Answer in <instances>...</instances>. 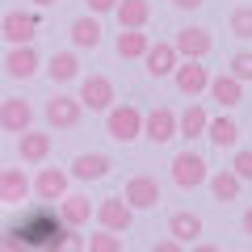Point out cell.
<instances>
[{
	"label": "cell",
	"instance_id": "obj_1",
	"mask_svg": "<svg viewBox=\"0 0 252 252\" xmlns=\"http://www.w3.org/2000/svg\"><path fill=\"white\" fill-rule=\"evenodd\" d=\"M105 135L118 139V143H135L143 139V109L122 101V105H109L105 109Z\"/></svg>",
	"mask_w": 252,
	"mask_h": 252
},
{
	"label": "cell",
	"instance_id": "obj_2",
	"mask_svg": "<svg viewBox=\"0 0 252 252\" xmlns=\"http://www.w3.org/2000/svg\"><path fill=\"white\" fill-rule=\"evenodd\" d=\"M122 202L135 210V215H139V210H156V206H160V181L147 177V172L130 177V181H126V189H122Z\"/></svg>",
	"mask_w": 252,
	"mask_h": 252
},
{
	"label": "cell",
	"instance_id": "obj_3",
	"mask_svg": "<svg viewBox=\"0 0 252 252\" xmlns=\"http://www.w3.org/2000/svg\"><path fill=\"white\" fill-rule=\"evenodd\" d=\"M172 80H177V93H181V97H202L206 84H210V72L202 67V59H177Z\"/></svg>",
	"mask_w": 252,
	"mask_h": 252
},
{
	"label": "cell",
	"instance_id": "obj_4",
	"mask_svg": "<svg viewBox=\"0 0 252 252\" xmlns=\"http://www.w3.org/2000/svg\"><path fill=\"white\" fill-rule=\"evenodd\" d=\"M206 177H210V168H206V160H202L198 152H181V156H172V181H177L181 189H198V185H206Z\"/></svg>",
	"mask_w": 252,
	"mask_h": 252
},
{
	"label": "cell",
	"instance_id": "obj_5",
	"mask_svg": "<svg viewBox=\"0 0 252 252\" xmlns=\"http://www.w3.org/2000/svg\"><path fill=\"white\" fill-rule=\"evenodd\" d=\"M0 34H4V42L17 46V42H34L38 38V13H26V9H13L0 17Z\"/></svg>",
	"mask_w": 252,
	"mask_h": 252
},
{
	"label": "cell",
	"instance_id": "obj_6",
	"mask_svg": "<svg viewBox=\"0 0 252 252\" xmlns=\"http://www.w3.org/2000/svg\"><path fill=\"white\" fill-rule=\"evenodd\" d=\"M172 46H177L181 59H206L215 51V38H210L206 26H185V30H177V42Z\"/></svg>",
	"mask_w": 252,
	"mask_h": 252
},
{
	"label": "cell",
	"instance_id": "obj_7",
	"mask_svg": "<svg viewBox=\"0 0 252 252\" xmlns=\"http://www.w3.org/2000/svg\"><path fill=\"white\" fill-rule=\"evenodd\" d=\"M76 101H80L84 109H93V114H105V109L114 105V84H109V76H84Z\"/></svg>",
	"mask_w": 252,
	"mask_h": 252
},
{
	"label": "cell",
	"instance_id": "obj_8",
	"mask_svg": "<svg viewBox=\"0 0 252 252\" xmlns=\"http://www.w3.org/2000/svg\"><path fill=\"white\" fill-rule=\"evenodd\" d=\"M143 135L152 139L156 147H160V143H172V139H177V114H172L168 105L147 109V114H143Z\"/></svg>",
	"mask_w": 252,
	"mask_h": 252
},
{
	"label": "cell",
	"instance_id": "obj_9",
	"mask_svg": "<svg viewBox=\"0 0 252 252\" xmlns=\"http://www.w3.org/2000/svg\"><path fill=\"white\" fill-rule=\"evenodd\" d=\"M206 93H210V101H219L223 109H235V105H244V101H248V89H244V80H235L231 72L210 76Z\"/></svg>",
	"mask_w": 252,
	"mask_h": 252
},
{
	"label": "cell",
	"instance_id": "obj_10",
	"mask_svg": "<svg viewBox=\"0 0 252 252\" xmlns=\"http://www.w3.org/2000/svg\"><path fill=\"white\" fill-rule=\"evenodd\" d=\"M80 114H84V105L76 97H55V101H46V126H55V130H72V126H80Z\"/></svg>",
	"mask_w": 252,
	"mask_h": 252
},
{
	"label": "cell",
	"instance_id": "obj_11",
	"mask_svg": "<svg viewBox=\"0 0 252 252\" xmlns=\"http://www.w3.org/2000/svg\"><path fill=\"white\" fill-rule=\"evenodd\" d=\"M38 51H34V42H17V46H9V55H4V72L13 76V80H30V76L38 72Z\"/></svg>",
	"mask_w": 252,
	"mask_h": 252
},
{
	"label": "cell",
	"instance_id": "obj_12",
	"mask_svg": "<svg viewBox=\"0 0 252 252\" xmlns=\"http://www.w3.org/2000/svg\"><path fill=\"white\" fill-rule=\"evenodd\" d=\"M97 223L105 227V231H118V235H122V231L135 227V210L126 206L122 198H105V202L97 206Z\"/></svg>",
	"mask_w": 252,
	"mask_h": 252
},
{
	"label": "cell",
	"instance_id": "obj_13",
	"mask_svg": "<svg viewBox=\"0 0 252 252\" xmlns=\"http://www.w3.org/2000/svg\"><path fill=\"white\" fill-rule=\"evenodd\" d=\"M26 126H34V105H30L26 97L0 101V130H13V135H21Z\"/></svg>",
	"mask_w": 252,
	"mask_h": 252
},
{
	"label": "cell",
	"instance_id": "obj_14",
	"mask_svg": "<svg viewBox=\"0 0 252 252\" xmlns=\"http://www.w3.org/2000/svg\"><path fill=\"white\" fill-rule=\"evenodd\" d=\"M177 46L172 42H147V51H143V67H147V76H172V67H177Z\"/></svg>",
	"mask_w": 252,
	"mask_h": 252
},
{
	"label": "cell",
	"instance_id": "obj_15",
	"mask_svg": "<svg viewBox=\"0 0 252 252\" xmlns=\"http://www.w3.org/2000/svg\"><path fill=\"white\" fill-rule=\"evenodd\" d=\"M30 198L26 168H0V206H21Z\"/></svg>",
	"mask_w": 252,
	"mask_h": 252
},
{
	"label": "cell",
	"instance_id": "obj_16",
	"mask_svg": "<svg viewBox=\"0 0 252 252\" xmlns=\"http://www.w3.org/2000/svg\"><path fill=\"white\" fill-rule=\"evenodd\" d=\"M67 181L72 177H67L63 168H42L34 181H30V193H38L42 202H59L63 193H67Z\"/></svg>",
	"mask_w": 252,
	"mask_h": 252
},
{
	"label": "cell",
	"instance_id": "obj_17",
	"mask_svg": "<svg viewBox=\"0 0 252 252\" xmlns=\"http://www.w3.org/2000/svg\"><path fill=\"white\" fill-rule=\"evenodd\" d=\"M59 219L67 231H76V227H84L93 219V202L84 198V193H63L59 198Z\"/></svg>",
	"mask_w": 252,
	"mask_h": 252
},
{
	"label": "cell",
	"instance_id": "obj_18",
	"mask_svg": "<svg viewBox=\"0 0 252 252\" xmlns=\"http://www.w3.org/2000/svg\"><path fill=\"white\" fill-rule=\"evenodd\" d=\"M17 152H21V160H26V164H42L46 156H51V135H46V130H34V126H26L21 139H17Z\"/></svg>",
	"mask_w": 252,
	"mask_h": 252
},
{
	"label": "cell",
	"instance_id": "obj_19",
	"mask_svg": "<svg viewBox=\"0 0 252 252\" xmlns=\"http://www.w3.org/2000/svg\"><path fill=\"white\" fill-rule=\"evenodd\" d=\"M114 17L122 30H143L152 21V4L147 0H114Z\"/></svg>",
	"mask_w": 252,
	"mask_h": 252
},
{
	"label": "cell",
	"instance_id": "obj_20",
	"mask_svg": "<svg viewBox=\"0 0 252 252\" xmlns=\"http://www.w3.org/2000/svg\"><path fill=\"white\" fill-rule=\"evenodd\" d=\"M168 235H172V240H181V244L189 248V244L202 235V215H193V210H177V215L168 219Z\"/></svg>",
	"mask_w": 252,
	"mask_h": 252
},
{
	"label": "cell",
	"instance_id": "obj_21",
	"mask_svg": "<svg viewBox=\"0 0 252 252\" xmlns=\"http://www.w3.org/2000/svg\"><path fill=\"white\" fill-rule=\"evenodd\" d=\"M206 185H210V193H215V202H240V193H244V181L235 177L231 168H219L215 177H206Z\"/></svg>",
	"mask_w": 252,
	"mask_h": 252
},
{
	"label": "cell",
	"instance_id": "obj_22",
	"mask_svg": "<svg viewBox=\"0 0 252 252\" xmlns=\"http://www.w3.org/2000/svg\"><path fill=\"white\" fill-rule=\"evenodd\" d=\"M46 76H51L55 84H72V80H80V59H76L72 51H55L51 63H46Z\"/></svg>",
	"mask_w": 252,
	"mask_h": 252
},
{
	"label": "cell",
	"instance_id": "obj_23",
	"mask_svg": "<svg viewBox=\"0 0 252 252\" xmlns=\"http://www.w3.org/2000/svg\"><path fill=\"white\" fill-rule=\"evenodd\" d=\"M206 118H210V114L198 105V97H193V101L185 105V114H177V139H181V135H185V139L206 135Z\"/></svg>",
	"mask_w": 252,
	"mask_h": 252
},
{
	"label": "cell",
	"instance_id": "obj_24",
	"mask_svg": "<svg viewBox=\"0 0 252 252\" xmlns=\"http://www.w3.org/2000/svg\"><path fill=\"white\" fill-rule=\"evenodd\" d=\"M105 172H109V156H101V152H84V156L72 160V177L76 181H101Z\"/></svg>",
	"mask_w": 252,
	"mask_h": 252
},
{
	"label": "cell",
	"instance_id": "obj_25",
	"mask_svg": "<svg viewBox=\"0 0 252 252\" xmlns=\"http://www.w3.org/2000/svg\"><path fill=\"white\" fill-rule=\"evenodd\" d=\"M72 42L80 46V51H97V46H101V21H97V13L72 21Z\"/></svg>",
	"mask_w": 252,
	"mask_h": 252
},
{
	"label": "cell",
	"instance_id": "obj_26",
	"mask_svg": "<svg viewBox=\"0 0 252 252\" xmlns=\"http://www.w3.org/2000/svg\"><path fill=\"white\" fill-rule=\"evenodd\" d=\"M206 139L215 147H235V143H240V126H235L227 114L223 118H206Z\"/></svg>",
	"mask_w": 252,
	"mask_h": 252
},
{
	"label": "cell",
	"instance_id": "obj_27",
	"mask_svg": "<svg viewBox=\"0 0 252 252\" xmlns=\"http://www.w3.org/2000/svg\"><path fill=\"white\" fill-rule=\"evenodd\" d=\"M147 42H152V38L143 34V30H122V34H118V55H122V59H143V51H147Z\"/></svg>",
	"mask_w": 252,
	"mask_h": 252
},
{
	"label": "cell",
	"instance_id": "obj_28",
	"mask_svg": "<svg viewBox=\"0 0 252 252\" xmlns=\"http://www.w3.org/2000/svg\"><path fill=\"white\" fill-rule=\"evenodd\" d=\"M84 248H89V252H122V235L101 227L97 235H89V240H84Z\"/></svg>",
	"mask_w": 252,
	"mask_h": 252
},
{
	"label": "cell",
	"instance_id": "obj_29",
	"mask_svg": "<svg viewBox=\"0 0 252 252\" xmlns=\"http://www.w3.org/2000/svg\"><path fill=\"white\" fill-rule=\"evenodd\" d=\"M231 34L240 38V42H248V38H252V13H248V4H240V9L231 13Z\"/></svg>",
	"mask_w": 252,
	"mask_h": 252
},
{
	"label": "cell",
	"instance_id": "obj_30",
	"mask_svg": "<svg viewBox=\"0 0 252 252\" xmlns=\"http://www.w3.org/2000/svg\"><path fill=\"white\" fill-rule=\"evenodd\" d=\"M227 72H231L235 80H244V84H248V80H252V55H248V51H240L231 63H227Z\"/></svg>",
	"mask_w": 252,
	"mask_h": 252
},
{
	"label": "cell",
	"instance_id": "obj_31",
	"mask_svg": "<svg viewBox=\"0 0 252 252\" xmlns=\"http://www.w3.org/2000/svg\"><path fill=\"white\" fill-rule=\"evenodd\" d=\"M231 172L240 181H252V152L248 147H240V152H235V160H231Z\"/></svg>",
	"mask_w": 252,
	"mask_h": 252
},
{
	"label": "cell",
	"instance_id": "obj_32",
	"mask_svg": "<svg viewBox=\"0 0 252 252\" xmlns=\"http://www.w3.org/2000/svg\"><path fill=\"white\" fill-rule=\"evenodd\" d=\"M181 248H185V244H181V240H172V235H168V240H160V244H156L152 252H181Z\"/></svg>",
	"mask_w": 252,
	"mask_h": 252
},
{
	"label": "cell",
	"instance_id": "obj_33",
	"mask_svg": "<svg viewBox=\"0 0 252 252\" xmlns=\"http://www.w3.org/2000/svg\"><path fill=\"white\" fill-rule=\"evenodd\" d=\"M89 13H114V0H84Z\"/></svg>",
	"mask_w": 252,
	"mask_h": 252
},
{
	"label": "cell",
	"instance_id": "obj_34",
	"mask_svg": "<svg viewBox=\"0 0 252 252\" xmlns=\"http://www.w3.org/2000/svg\"><path fill=\"white\" fill-rule=\"evenodd\" d=\"M172 4H177V9H185V13H189V9H202V0H172Z\"/></svg>",
	"mask_w": 252,
	"mask_h": 252
},
{
	"label": "cell",
	"instance_id": "obj_35",
	"mask_svg": "<svg viewBox=\"0 0 252 252\" xmlns=\"http://www.w3.org/2000/svg\"><path fill=\"white\" fill-rule=\"evenodd\" d=\"M34 4L38 9H51V4H59V0H34Z\"/></svg>",
	"mask_w": 252,
	"mask_h": 252
}]
</instances>
